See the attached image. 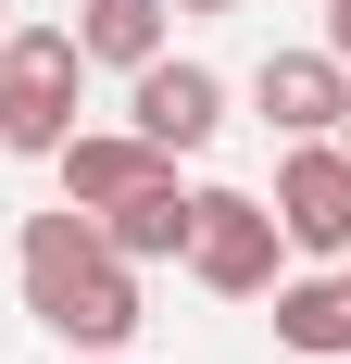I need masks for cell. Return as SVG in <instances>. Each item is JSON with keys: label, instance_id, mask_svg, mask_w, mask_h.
<instances>
[{"label": "cell", "instance_id": "cell-1", "mask_svg": "<svg viewBox=\"0 0 351 364\" xmlns=\"http://www.w3.org/2000/svg\"><path fill=\"white\" fill-rule=\"evenodd\" d=\"M75 88H88L75 26H0V151L13 164H50L75 139Z\"/></svg>", "mask_w": 351, "mask_h": 364}, {"label": "cell", "instance_id": "cell-2", "mask_svg": "<svg viewBox=\"0 0 351 364\" xmlns=\"http://www.w3.org/2000/svg\"><path fill=\"white\" fill-rule=\"evenodd\" d=\"M276 264H288V226L264 188H188V277L213 301H264Z\"/></svg>", "mask_w": 351, "mask_h": 364}, {"label": "cell", "instance_id": "cell-3", "mask_svg": "<svg viewBox=\"0 0 351 364\" xmlns=\"http://www.w3.org/2000/svg\"><path fill=\"white\" fill-rule=\"evenodd\" d=\"M13 277H26V314H38V327H50V339H75L88 289L113 277V239H101V214H75V201L26 214V239H13Z\"/></svg>", "mask_w": 351, "mask_h": 364}, {"label": "cell", "instance_id": "cell-4", "mask_svg": "<svg viewBox=\"0 0 351 364\" xmlns=\"http://www.w3.org/2000/svg\"><path fill=\"white\" fill-rule=\"evenodd\" d=\"M126 126H139L151 151H213V126H226V75L213 63H188V50H151L139 75H126Z\"/></svg>", "mask_w": 351, "mask_h": 364}, {"label": "cell", "instance_id": "cell-5", "mask_svg": "<svg viewBox=\"0 0 351 364\" xmlns=\"http://www.w3.org/2000/svg\"><path fill=\"white\" fill-rule=\"evenodd\" d=\"M264 201H276L288 252H314V264H339V252H351V151H339V139H288Z\"/></svg>", "mask_w": 351, "mask_h": 364}, {"label": "cell", "instance_id": "cell-6", "mask_svg": "<svg viewBox=\"0 0 351 364\" xmlns=\"http://www.w3.org/2000/svg\"><path fill=\"white\" fill-rule=\"evenodd\" d=\"M251 113L276 126V139H339V113H351V63L339 50H264L251 63Z\"/></svg>", "mask_w": 351, "mask_h": 364}, {"label": "cell", "instance_id": "cell-7", "mask_svg": "<svg viewBox=\"0 0 351 364\" xmlns=\"http://www.w3.org/2000/svg\"><path fill=\"white\" fill-rule=\"evenodd\" d=\"M50 176H63V201H75V214H113L126 188H151V176H176V151H151L139 126H75V139L50 151Z\"/></svg>", "mask_w": 351, "mask_h": 364}, {"label": "cell", "instance_id": "cell-8", "mask_svg": "<svg viewBox=\"0 0 351 364\" xmlns=\"http://www.w3.org/2000/svg\"><path fill=\"white\" fill-rule=\"evenodd\" d=\"M101 239L139 264V277H151V264H188V176H151V188H126V201L101 214Z\"/></svg>", "mask_w": 351, "mask_h": 364}, {"label": "cell", "instance_id": "cell-9", "mask_svg": "<svg viewBox=\"0 0 351 364\" xmlns=\"http://www.w3.org/2000/svg\"><path fill=\"white\" fill-rule=\"evenodd\" d=\"M276 352L351 364V277H276Z\"/></svg>", "mask_w": 351, "mask_h": 364}, {"label": "cell", "instance_id": "cell-10", "mask_svg": "<svg viewBox=\"0 0 351 364\" xmlns=\"http://www.w3.org/2000/svg\"><path fill=\"white\" fill-rule=\"evenodd\" d=\"M176 0H75V50L88 63H113V75H139L151 50H176Z\"/></svg>", "mask_w": 351, "mask_h": 364}, {"label": "cell", "instance_id": "cell-11", "mask_svg": "<svg viewBox=\"0 0 351 364\" xmlns=\"http://www.w3.org/2000/svg\"><path fill=\"white\" fill-rule=\"evenodd\" d=\"M326 50H339V63H351V0H326Z\"/></svg>", "mask_w": 351, "mask_h": 364}, {"label": "cell", "instance_id": "cell-12", "mask_svg": "<svg viewBox=\"0 0 351 364\" xmlns=\"http://www.w3.org/2000/svg\"><path fill=\"white\" fill-rule=\"evenodd\" d=\"M176 13H201V26H213V13H251V0H176Z\"/></svg>", "mask_w": 351, "mask_h": 364}, {"label": "cell", "instance_id": "cell-13", "mask_svg": "<svg viewBox=\"0 0 351 364\" xmlns=\"http://www.w3.org/2000/svg\"><path fill=\"white\" fill-rule=\"evenodd\" d=\"M75 364H139V352H75Z\"/></svg>", "mask_w": 351, "mask_h": 364}, {"label": "cell", "instance_id": "cell-14", "mask_svg": "<svg viewBox=\"0 0 351 364\" xmlns=\"http://www.w3.org/2000/svg\"><path fill=\"white\" fill-rule=\"evenodd\" d=\"M339 151H351V113H339Z\"/></svg>", "mask_w": 351, "mask_h": 364}, {"label": "cell", "instance_id": "cell-15", "mask_svg": "<svg viewBox=\"0 0 351 364\" xmlns=\"http://www.w3.org/2000/svg\"><path fill=\"white\" fill-rule=\"evenodd\" d=\"M0 26H13V0H0Z\"/></svg>", "mask_w": 351, "mask_h": 364}, {"label": "cell", "instance_id": "cell-16", "mask_svg": "<svg viewBox=\"0 0 351 364\" xmlns=\"http://www.w3.org/2000/svg\"><path fill=\"white\" fill-rule=\"evenodd\" d=\"M339 277H351V252H339Z\"/></svg>", "mask_w": 351, "mask_h": 364}]
</instances>
